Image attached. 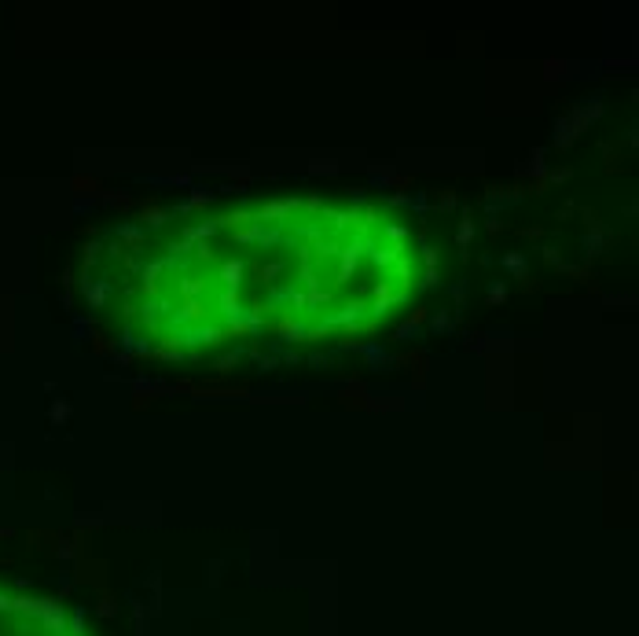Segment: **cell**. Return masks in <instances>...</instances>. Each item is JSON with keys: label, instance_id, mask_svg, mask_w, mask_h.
Listing matches in <instances>:
<instances>
[{"label": "cell", "instance_id": "obj_1", "mask_svg": "<svg viewBox=\"0 0 639 636\" xmlns=\"http://www.w3.org/2000/svg\"><path fill=\"white\" fill-rule=\"evenodd\" d=\"M125 309L162 346L316 342L375 328L419 284L415 243L379 203L269 199L129 239Z\"/></svg>", "mask_w": 639, "mask_h": 636}]
</instances>
